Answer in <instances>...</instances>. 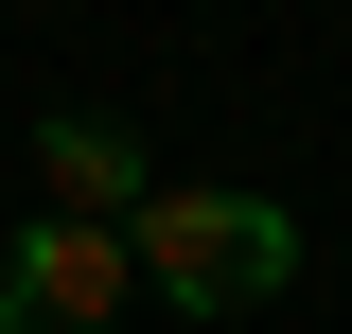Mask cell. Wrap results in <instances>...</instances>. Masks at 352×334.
I'll return each mask as SVG.
<instances>
[{"label":"cell","instance_id":"1","mask_svg":"<svg viewBox=\"0 0 352 334\" xmlns=\"http://www.w3.org/2000/svg\"><path fill=\"white\" fill-rule=\"evenodd\" d=\"M124 264L176 317H247V299L300 282V229H282V194H194V176H159V194L124 211Z\"/></svg>","mask_w":352,"mask_h":334},{"label":"cell","instance_id":"2","mask_svg":"<svg viewBox=\"0 0 352 334\" xmlns=\"http://www.w3.org/2000/svg\"><path fill=\"white\" fill-rule=\"evenodd\" d=\"M141 299V264H124V229H88V211H36L18 247H0V334H106Z\"/></svg>","mask_w":352,"mask_h":334},{"label":"cell","instance_id":"3","mask_svg":"<svg viewBox=\"0 0 352 334\" xmlns=\"http://www.w3.org/2000/svg\"><path fill=\"white\" fill-rule=\"evenodd\" d=\"M36 176H53V211H88V229H124V211L159 194V159H141L106 106H53V124H36Z\"/></svg>","mask_w":352,"mask_h":334}]
</instances>
